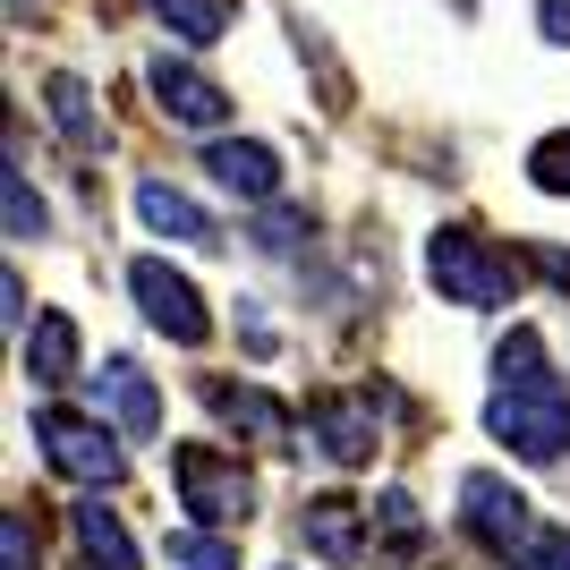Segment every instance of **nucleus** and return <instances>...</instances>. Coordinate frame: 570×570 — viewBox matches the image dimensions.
I'll list each match as a JSON object with an SVG mask.
<instances>
[{"instance_id":"1","label":"nucleus","mask_w":570,"mask_h":570,"mask_svg":"<svg viewBox=\"0 0 570 570\" xmlns=\"http://www.w3.org/2000/svg\"><path fill=\"white\" fill-rule=\"evenodd\" d=\"M426 282L452 298V307H511L520 298V256L502 247V238L469 230V222H443V230L426 238Z\"/></svg>"},{"instance_id":"2","label":"nucleus","mask_w":570,"mask_h":570,"mask_svg":"<svg viewBox=\"0 0 570 570\" xmlns=\"http://www.w3.org/2000/svg\"><path fill=\"white\" fill-rule=\"evenodd\" d=\"M485 426H494V443H511L520 460H562L570 452V383L562 375H546V383H494Z\"/></svg>"},{"instance_id":"3","label":"nucleus","mask_w":570,"mask_h":570,"mask_svg":"<svg viewBox=\"0 0 570 570\" xmlns=\"http://www.w3.org/2000/svg\"><path fill=\"white\" fill-rule=\"evenodd\" d=\"M170 485H179V511H196L205 528L256 520V476L238 469V452H222V443H179L170 452Z\"/></svg>"},{"instance_id":"4","label":"nucleus","mask_w":570,"mask_h":570,"mask_svg":"<svg viewBox=\"0 0 570 570\" xmlns=\"http://www.w3.org/2000/svg\"><path fill=\"white\" fill-rule=\"evenodd\" d=\"M35 443H43V460L69 476V485H119V469H128L111 426H102V417H77V409H60V401L35 409Z\"/></svg>"},{"instance_id":"5","label":"nucleus","mask_w":570,"mask_h":570,"mask_svg":"<svg viewBox=\"0 0 570 570\" xmlns=\"http://www.w3.org/2000/svg\"><path fill=\"white\" fill-rule=\"evenodd\" d=\"M128 289H137L145 324H154L163 341H179V350H205V341H214V315H205L196 282H188V273H170L163 256H137V264H128Z\"/></svg>"},{"instance_id":"6","label":"nucleus","mask_w":570,"mask_h":570,"mask_svg":"<svg viewBox=\"0 0 570 570\" xmlns=\"http://www.w3.org/2000/svg\"><path fill=\"white\" fill-rule=\"evenodd\" d=\"M460 528H469L485 553H520L528 537H537V511H528V494L511 485V476L469 469L460 476Z\"/></svg>"},{"instance_id":"7","label":"nucleus","mask_w":570,"mask_h":570,"mask_svg":"<svg viewBox=\"0 0 570 570\" xmlns=\"http://www.w3.org/2000/svg\"><path fill=\"white\" fill-rule=\"evenodd\" d=\"M375 401L383 392H315L307 401V434L333 469H366L375 460Z\"/></svg>"},{"instance_id":"8","label":"nucleus","mask_w":570,"mask_h":570,"mask_svg":"<svg viewBox=\"0 0 570 570\" xmlns=\"http://www.w3.org/2000/svg\"><path fill=\"white\" fill-rule=\"evenodd\" d=\"M145 86H154V102H163V119H179V128H222V119H230V95H222L205 69L170 60V51L145 60Z\"/></svg>"},{"instance_id":"9","label":"nucleus","mask_w":570,"mask_h":570,"mask_svg":"<svg viewBox=\"0 0 570 570\" xmlns=\"http://www.w3.org/2000/svg\"><path fill=\"white\" fill-rule=\"evenodd\" d=\"M366 528H375V511H357L350 494H315L307 511H298V537H307V553H324L333 570H350L357 553H366Z\"/></svg>"},{"instance_id":"10","label":"nucleus","mask_w":570,"mask_h":570,"mask_svg":"<svg viewBox=\"0 0 570 570\" xmlns=\"http://www.w3.org/2000/svg\"><path fill=\"white\" fill-rule=\"evenodd\" d=\"M205 170H214L238 205H273V196H282V154H273V145H256V137L205 145Z\"/></svg>"},{"instance_id":"11","label":"nucleus","mask_w":570,"mask_h":570,"mask_svg":"<svg viewBox=\"0 0 570 570\" xmlns=\"http://www.w3.org/2000/svg\"><path fill=\"white\" fill-rule=\"evenodd\" d=\"M137 214H145V230L179 238V247H222V222L205 214L196 196H179L170 179H145V188H137Z\"/></svg>"},{"instance_id":"12","label":"nucleus","mask_w":570,"mask_h":570,"mask_svg":"<svg viewBox=\"0 0 570 570\" xmlns=\"http://www.w3.org/2000/svg\"><path fill=\"white\" fill-rule=\"evenodd\" d=\"M205 409H214L222 426H247L256 443H273V452L289 443V409L273 401V392H256V383H222L214 375V383H205Z\"/></svg>"},{"instance_id":"13","label":"nucleus","mask_w":570,"mask_h":570,"mask_svg":"<svg viewBox=\"0 0 570 570\" xmlns=\"http://www.w3.org/2000/svg\"><path fill=\"white\" fill-rule=\"evenodd\" d=\"M77 357H86V341H77V315L43 307V315H35V333H26V375L43 383V392H60V383H77Z\"/></svg>"},{"instance_id":"14","label":"nucleus","mask_w":570,"mask_h":570,"mask_svg":"<svg viewBox=\"0 0 570 570\" xmlns=\"http://www.w3.org/2000/svg\"><path fill=\"white\" fill-rule=\"evenodd\" d=\"M102 392H111L119 426L137 434V443H154V434H163V401H154V383L137 375V357H111V366H102Z\"/></svg>"},{"instance_id":"15","label":"nucleus","mask_w":570,"mask_h":570,"mask_svg":"<svg viewBox=\"0 0 570 570\" xmlns=\"http://www.w3.org/2000/svg\"><path fill=\"white\" fill-rule=\"evenodd\" d=\"M69 528H77V546H86V562H95V570H137V537L119 528V511H102V502H77Z\"/></svg>"},{"instance_id":"16","label":"nucleus","mask_w":570,"mask_h":570,"mask_svg":"<svg viewBox=\"0 0 570 570\" xmlns=\"http://www.w3.org/2000/svg\"><path fill=\"white\" fill-rule=\"evenodd\" d=\"M145 9H154V18H163L188 51L222 43V35H230V18H238V0H145Z\"/></svg>"},{"instance_id":"17","label":"nucleus","mask_w":570,"mask_h":570,"mask_svg":"<svg viewBox=\"0 0 570 570\" xmlns=\"http://www.w3.org/2000/svg\"><path fill=\"white\" fill-rule=\"evenodd\" d=\"M170 570H238V546L222 528H170Z\"/></svg>"},{"instance_id":"18","label":"nucleus","mask_w":570,"mask_h":570,"mask_svg":"<svg viewBox=\"0 0 570 570\" xmlns=\"http://www.w3.org/2000/svg\"><path fill=\"white\" fill-rule=\"evenodd\" d=\"M43 95H51V119H60L77 145H95V137H102V128H95V102H86V77L51 69V77H43Z\"/></svg>"},{"instance_id":"19","label":"nucleus","mask_w":570,"mask_h":570,"mask_svg":"<svg viewBox=\"0 0 570 570\" xmlns=\"http://www.w3.org/2000/svg\"><path fill=\"white\" fill-rule=\"evenodd\" d=\"M375 537L392 553H426V520H417V502L392 485V494H375Z\"/></svg>"},{"instance_id":"20","label":"nucleus","mask_w":570,"mask_h":570,"mask_svg":"<svg viewBox=\"0 0 570 570\" xmlns=\"http://www.w3.org/2000/svg\"><path fill=\"white\" fill-rule=\"evenodd\" d=\"M307 230H315L307 205H282V196H273V205H264V222H256V247H264V256H289Z\"/></svg>"},{"instance_id":"21","label":"nucleus","mask_w":570,"mask_h":570,"mask_svg":"<svg viewBox=\"0 0 570 570\" xmlns=\"http://www.w3.org/2000/svg\"><path fill=\"white\" fill-rule=\"evenodd\" d=\"M0 570H43V537H35V511H0Z\"/></svg>"},{"instance_id":"22","label":"nucleus","mask_w":570,"mask_h":570,"mask_svg":"<svg viewBox=\"0 0 570 570\" xmlns=\"http://www.w3.org/2000/svg\"><path fill=\"white\" fill-rule=\"evenodd\" d=\"M0 196H9V238H43V230H51L43 196L26 188V170H9V179H0Z\"/></svg>"},{"instance_id":"23","label":"nucleus","mask_w":570,"mask_h":570,"mask_svg":"<svg viewBox=\"0 0 570 570\" xmlns=\"http://www.w3.org/2000/svg\"><path fill=\"white\" fill-rule=\"evenodd\" d=\"M502 570H570V528H537L520 553H502Z\"/></svg>"},{"instance_id":"24","label":"nucleus","mask_w":570,"mask_h":570,"mask_svg":"<svg viewBox=\"0 0 570 570\" xmlns=\"http://www.w3.org/2000/svg\"><path fill=\"white\" fill-rule=\"evenodd\" d=\"M528 179H537L546 196H570V128H562V137H546L537 154H528Z\"/></svg>"},{"instance_id":"25","label":"nucleus","mask_w":570,"mask_h":570,"mask_svg":"<svg viewBox=\"0 0 570 570\" xmlns=\"http://www.w3.org/2000/svg\"><path fill=\"white\" fill-rule=\"evenodd\" d=\"M238 333H247V350H256V357H273V324L256 315V298H247V315H238Z\"/></svg>"},{"instance_id":"26","label":"nucleus","mask_w":570,"mask_h":570,"mask_svg":"<svg viewBox=\"0 0 570 570\" xmlns=\"http://www.w3.org/2000/svg\"><path fill=\"white\" fill-rule=\"evenodd\" d=\"M537 273H546L553 289H570V247H537Z\"/></svg>"},{"instance_id":"27","label":"nucleus","mask_w":570,"mask_h":570,"mask_svg":"<svg viewBox=\"0 0 570 570\" xmlns=\"http://www.w3.org/2000/svg\"><path fill=\"white\" fill-rule=\"evenodd\" d=\"M546 43L570 51V0H546Z\"/></svg>"}]
</instances>
